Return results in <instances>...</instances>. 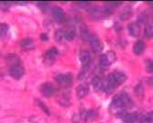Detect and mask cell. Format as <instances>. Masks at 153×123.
Here are the masks:
<instances>
[{"label":"cell","mask_w":153,"mask_h":123,"mask_svg":"<svg viewBox=\"0 0 153 123\" xmlns=\"http://www.w3.org/2000/svg\"><path fill=\"white\" fill-rule=\"evenodd\" d=\"M139 119H140V117H139L138 113L132 112V113H126V115L123 117L122 119L126 123H135Z\"/></svg>","instance_id":"obj_17"},{"label":"cell","mask_w":153,"mask_h":123,"mask_svg":"<svg viewBox=\"0 0 153 123\" xmlns=\"http://www.w3.org/2000/svg\"><path fill=\"white\" fill-rule=\"evenodd\" d=\"M59 56V50L56 48H51L48 51L45 52L43 61L44 64L47 66H51L55 63V61L56 59V57Z\"/></svg>","instance_id":"obj_4"},{"label":"cell","mask_w":153,"mask_h":123,"mask_svg":"<svg viewBox=\"0 0 153 123\" xmlns=\"http://www.w3.org/2000/svg\"><path fill=\"white\" fill-rule=\"evenodd\" d=\"M75 36H76V33L74 29H68L65 31V39L67 40H73Z\"/></svg>","instance_id":"obj_21"},{"label":"cell","mask_w":153,"mask_h":123,"mask_svg":"<svg viewBox=\"0 0 153 123\" xmlns=\"http://www.w3.org/2000/svg\"><path fill=\"white\" fill-rule=\"evenodd\" d=\"M54 37L56 39V41L57 42H62V41L65 39V31L61 30V29H57L56 30L55 34H54Z\"/></svg>","instance_id":"obj_18"},{"label":"cell","mask_w":153,"mask_h":123,"mask_svg":"<svg viewBox=\"0 0 153 123\" xmlns=\"http://www.w3.org/2000/svg\"><path fill=\"white\" fill-rule=\"evenodd\" d=\"M55 80L56 83L61 87L68 88L73 84V76L71 73L67 74H57L55 77Z\"/></svg>","instance_id":"obj_3"},{"label":"cell","mask_w":153,"mask_h":123,"mask_svg":"<svg viewBox=\"0 0 153 123\" xmlns=\"http://www.w3.org/2000/svg\"><path fill=\"white\" fill-rule=\"evenodd\" d=\"M146 70L149 73H153V60L148 59L146 61Z\"/></svg>","instance_id":"obj_23"},{"label":"cell","mask_w":153,"mask_h":123,"mask_svg":"<svg viewBox=\"0 0 153 123\" xmlns=\"http://www.w3.org/2000/svg\"><path fill=\"white\" fill-rule=\"evenodd\" d=\"M145 48H146L145 43L143 42V41H141V40H139L133 46V53L135 54V55H137V56H140V55H141L144 52Z\"/></svg>","instance_id":"obj_15"},{"label":"cell","mask_w":153,"mask_h":123,"mask_svg":"<svg viewBox=\"0 0 153 123\" xmlns=\"http://www.w3.org/2000/svg\"><path fill=\"white\" fill-rule=\"evenodd\" d=\"M96 118V112L94 110H87L86 120H94Z\"/></svg>","instance_id":"obj_25"},{"label":"cell","mask_w":153,"mask_h":123,"mask_svg":"<svg viewBox=\"0 0 153 123\" xmlns=\"http://www.w3.org/2000/svg\"><path fill=\"white\" fill-rule=\"evenodd\" d=\"M8 31V25L6 23H0V37L6 36Z\"/></svg>","instance_id":"obj_20"},{"label":"cell","mask_w":153,"mask_h":123,"mask_svg":"<svg viewBox=\"0 0 153 123\" xmlns=\"http://www.w3.org/2000/svg\"><path fill=\"white\" fill-rule=\"evenodd\" d=\"M146 119H147V120H148L149 123H153V111L149 112V113L146 115Z\"/></svg>","instance_id":"obj_27"},{"label":"cell","mask_w":153,"mask_h":123,"mask_svg":"<svg viewBox=\"0 0 153 123\" xmlns=\"http://www.w3.org/2000/svg\"><path fill=\"white\" fill-rule=\"evenodd\" d=\"M52 15L56 23H62L66 18V14L64 10L59 7H55L52 8Z\"/></svg>","instance_id":"obj_7"},{"label":"cell","mask_w":153,"mask_h":123,"mask_svg":"<svg viewBox=\"0 0 153 123\" xmlns=\"http://www.w3.org/2000/svg\"><path fill=\"white\" fill-rule=\"evenodd\" d=\"M40 38H41V40H43V41H48V36L47 34L43 33V34L40 35Z\"/></svg>","instance_id":"obj_29"},{"label":"cell","mask_w":153,"mask_h":123,"mask_svg":"<svg viewBox=\"0 0 153 123\" xmlns=\"http://www.w3.org/2000/svg\"><path fill=\"white\" fill-rule=\"evenodd\" d=\"M7 63L8 67L22 65L20 57H19L18 56H16V54H9L7 57Z\"/></svg>","instance_id":"obj_12"},{"label":"cell","mask_w":153,"mask_h":123,"mask_svg":"<svg viewBox=\"0 0 153 123\" xmlns=\"http://www.w3.org/2000/svg\"><path fill=\"white\" fill-rule=\"evenodd\" d=\"M117 59V56L114 51H108L105 54L101 55L100 57V66L103 69L108 68L111 66Z\"/></svg>","instance_id":"obj_2"},{"label":"cell","mask_w":153,"mask_h":123,"mask_svg":"<svg viewBox=\"0 0 153 123\" xmlns=\"http://www.w3.org/2000/svg\"><path fill=\"white\" fill-rule=\"evenodd\" d=\"M135 93L138 97H141L143 95V86L142 84H138L136 87H135Z\"/></svg>","instance_id":"obj_24"},{"label":"cell","mask_w":153,"mask_h":123,"mask_svg":"<svg viewBox=\"0 0 153 123\" xmlns=\"http://www.w3.org/2000/svg\"><path fill=\"white\" fill-rule=\"evenodd\" d=\"M8 71H9V75L15 79H20L25 73V70H24V68L22 65H16V66L9 67Z\"/></svg>","instance_id":"obj_6"},{"label":"cell","mask_w":153,"mask_h":123,"mask_svg":"<svg viewBox=\"0 0 153 123\" xmlns=\"http://www.w3.org/2000/svg\"><path fill=\"white\" fill-rule=\"evenodd\" d=\"M36 102L37 103V106L39 107L46 114H48V115H50V111H49V109L45 105V103H43L42 101H40V100H36Z\"/></svg>","instance_id":"obj_22"},{"label":"cell","mask_w":153,"mask_h":123,"mask_svg":"<svg viewBox=\"0 0 153 123\" xmlns=\"http://www.w3.org/2000/svg\"><path fill=\"white\" fill-rule=\"evenodd\" d=\"M89 43L91 46V48L93 50L94 53L96 54H100L102 52L104 47H103V43L101 42V40L96 36V35H91L88 38Z\"/></svg>","instance_id":"obj_5"},{"label":"cell","mask_w":153,"mask_h":123,"mask_svg":"<svg viewBox=\"0 0 153 123\" xmlns=\"http://www.w3.org/2000/svg\"><path fill=\"white\" fill-rule=\"evenodd\" d=\"M88 91H89V88L86 83L80 84L78 88H76V97H78L79 99H82L88 94Z\"/></svg>","instance_id":"obj_10"},{"label":"cell","mask_w":153,"mask_h":123,"mask_svg":"<svg viewBox=\"0 0 153 123\" xmlns=\"http://www.w3.org/2000/svg\"><path fill=\"white\" fill-rule=\"evenodd\" d=\"M119 98V100L120 102V104L122 105V107L127 110L129 109L132 106V99L127 94V93H121L120 95H117Z\"/></svg>","instance_id":"obj_9"},{"label":"cell","mask_w":153,"mask_h":123,"mask_svg":"<svg viewBox=\"0 0 153 123\" xmlns=\"http://www.w3.org/2000/svg\"><path fill=\"white\" fill-rule=\"evenodd\" d=\"M127 78H128V77L125 73L120 72V71H115L108 75L107 83L108 84V86H110L115 90L116 88L122 85L127 80Z\"/></svg>","instance_id":"obj_1"},{"label":"cell","mask_w":153,"mask_h":123,"mask_svg":"<svg viewBox=\"0 0 153 123\" xmlns=\"http://www.w3.org/2000/svg\"><path fill=\"white\" fill-rule=\"evenodd\" d=\"M128 32L129 34L132 36V37H139L140 34V27L138 23H130L128 27Z\"/></svg>","instance_id":"obj_14"},{"label":"cell","mask_w":153,"mask_h":123,"mask_svg":"<svg viewBox=\"0 0 153 123\" xmlns=\"http://www.w3.org/2000/svg\"><path fill=\"white\" fill-rule=\"evenodd\" d=\"M144 34L148 38L153 37V25L152 24H147L144 28Z\"/></svg>","instance_id":"obj_19"},{"label":"cell","mask_w":153,"mask_h":123,"mask_svg":"<svg viewBox=\"0 0 153 123\" xmlns=\"http://www.w3.org/2000/svg\"><path fill=\"white\" fill-rule=\"evenodd\" d=\"M20 47L23 50L28 51V50H32L35 48V43H34V41L31 37H27L21 41Z\"/></svg>","instance_id":"obj_11"},{"label":"cell","mask_w":153,"mask_h":123,"mask_svg":"<svg viewBox=\"0 0 153 123\" xmlns=\"http://www.w3.org/2000/svg\"><path fill=\"white\" fill-rule=\"evenodd\" d=\"M79 59L83 67H87L90 63V55L88 51L82 50L79 54Z\"/></svg>","instance_id":"obj_16"},{"label":"cell","mask_w":153,"mask_h":123,"mask_svg":"<svg viewBox=\"0 0 153 123\" xmlns=\"http://www.w3.org/2000/svg\"><path fill=\"white\" fill-rule=\"evenodd\" d=\"M40 92L42 93V95L44 97L50 98L54 95L55 89L51 83H49V82H46V83H43L40 86Z\"/></svg>","instance_id":"obj_8"},{"label":"cell","mask_w":153,"mask_h":123,"mask_svg":"<svg viewBox=\"0 0 153 123\" xmlns=\"http://www.w3.org/2000/svg\"><path fill=\"white\" fill-rule=\"evenodd\" d=\"M79 119H80V117L74 115V117L72 119V123H79Z\"/></svg>","instance_id":"obj_28"},{"label":"cell","mask_w":153,"mask_h":123,"mask_svg":"<svg viewBox=\"0 0 153 123\" xmlns=\"http://www.w3.org/2000/svg\"><path fill=\"white\" fill-rule=\"evenodd\" d=\"M131 16V12L128 10H126V11H124L121 15H120V18H121V20H127V19H128L129 17Z\"/></svg>","instance_id":"obj_26"},{"label":"cell","mask_w":153,"mask_h":123,"mask_svg":"<svg viewBox=\"0 0 153 123\" xmlns=\"http://www.w3.org/2000/svg\"><path fill=\"white\" fill-rule=\"evenodd\" d=\"M91 84L93 86V88L96 89V90H100V89H104V81L102 80V78L99 76H95L92 80H91Z\"/></svg>","instance_id":"obj_13"}]
</instances>
